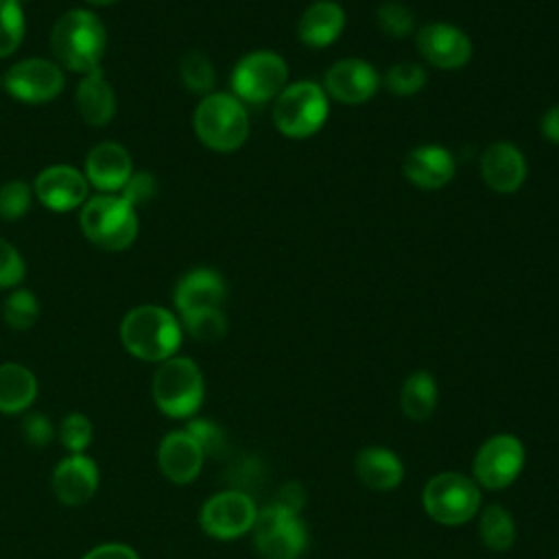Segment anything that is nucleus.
<instances>
[{"instance_id": "obj_30", "label": "nucleus", "mask_w": 559, "mask_h": 559, "mask_svg": "<svg viewBox=\"0 0 559 559\" xmlns=\"http://www.w3.org/2000/svg\"><path fill=\"white\" fill-rule=\"evenodd\" d=\"M24 11L17 0H0V57H11L24 39Z\"/></svg>"}, {"instance_id": "obj_24", "label": "nucleus", "mask_w": 559, "mask_h": 559, "mask_svg": "<svg viewBox=\"0 0 559 559\" xmlns=\"http://www.w3.org/2000/svg\"><path fill=\"white\" fill-rule=\"evenodd\" d=\"M356 474L358 478L373 491H391L404 478V465L395 452L386 448H365L356 456Z\"/></svg>"}, {"instance_id": "obj_41", "label": "nucleus", "mask_w": 559, "mask_h": 559, "mask_svg": "<svg viewBox=\"0 0 559 559\" xmlns=\"http://www.w3.org/2000/svg\"><path fill=\"white\" fill-rule=\"evenodd\" d=\"M542 135L555 144H559V105H552L550 109L544 111L542 122H539Z\"/></svg>"}, {"instance_id": "obj_18", "label": "nucleus", "mask_w": 559, "mask_h": 559, "mask_svg": "<svg viewBox=\"0 0 559 559\" xmlns=\"http://www.w3.org/2000/svg\"><path fill=\"white\" fill-rule=\"evenodd\" d=\"M203 461L205 454L201 445L186 428L170 430L157 445V465L170 483H192L199 476Z\"/></svg>"}, {"instance_id": "obj_22", "label": "nucleus", "mask_w": 559, "mask_h": 559, "mask_svg": "<svg viewBox=\"0 0 559 559\" xmlns=\"http://www.w3.org/2000/svg\"><path fill=\"white\" fill-rule=\"evenodd\" d=\"M345 28V11L334 0H317L304 9L297 22V37L310 48H325Z\"/></svg>"}, {"instance_id": "obj_14", "label": "nucleus", "mask_w": 559, "mask_h": 559, "mask_svg": "<svg viewBox=\"0 0 559 559\" xmlns=\"http://www.w3.org/2000/svg\"><path fill=\"white\" fill-rule=\"evenodd\" d=\"M415 44L419 55L435 68L456 70L463 68L472 57L469 37L454 24L432 22L417 31Z\"/></svg>"}, {"instance_id": "obj_23", "label": "nucleus", "mask_w": 559, "mask_h": 559, "mask_svg": "<svg viewBox=\"0 0 559 559\" xmlns=\"http://www.w3.org/2000/svg\"><path fill=\"white\" fill-rule=\"evenodd\" d=\"M76 109L83 122L92 127H105L116 114V94L105 79L103 70L83 74L76 85Z\"/></svg>"}, {"instance_id": "obj_3", "label": "nucleus", "mask_w": 559, "mask_h": 559, "mask_svg": "<svg viewBox=\"0 0 559 559\" xmlns=\"http://www.w3.org/2000/svg\"><path fill=\"white\" fill-rule=\"evenodd\" d=\"M197 138L212 151L231 153L249 138V116L245 103L227 92L205 94L192 116Z\"/></svg>"}, {"instance_id": "obj_9", "label": "nucleus", "mask_w": 559, "mask_h": 559, "mask_svg": "<svg viewBox=\"0 0 559 559\" xmlns=\"http://www.w3.org/2000/svg\"><path fill=\"white\" fill-rule=\"evenodd\" d=\"M253 546L262 559H297L306 548V526L297 511L277 502L258 511L253 522Z\"/></svg>"}, {"instance_id": "obj_8", "label": "nucleus", "mask_w": 559, "mask_h": 559, "mask_svg": "<svg viewBox=\"0 0 559 559\" xmlns=\"http://www.w3.org/2000/svg\"><path fill=\"white\" fill-rule=\"evenodd\" d=\"M288 85V66L273 50H253L245 55L231 72V92L238 100L264 105L275 100Z\"/></svg>"}, {"instance_id": "obj_43", "label": "nucleus", "mask_w": 559, "mask_h": 559, "mask_svg": "<svg viewBox=\"0 0 559 559\" xmlns=\"http://www.w3.org/2000/svg\"><path fill=\"white\" fill-rule=\"evenodd\" d=\"M87 4H94V7H107V4H114L118 0H85Z\"/></svg>"}, {"instance_id": "obj_44", "label": "nucleus", "mask_w": 559, "mask_h": 559, "mask_svg": "<svg viewBox=\"0 0 559 559\" xmlns=\"http://www.w3.org/2000/svg\"><path fill=\"white\" fill-rule=\"evenodd\" d=\"M17 2H24V0H17Z\"/></svg>"}, {"instance_id": "obj_36", "label": "nucleus", "mask_w": 559, "mask_h": 559, "mask_svg": "<svg viewBox=\"0 0 559 559\" xmlns=\"http://www.w3.org/2000/svg\"><path fill=\"white\" fill-rule=\"evenodd\" d=\"M26 266L20 251L0 238V288H13L24 280Z\"/></svg>"}, {"instance_id": "obj_2", "label": "nucleus", "mask_w": 559, "mask_h": 559, "mask_svg": "<svg viewBox=\"0 0 559 559\" xmlns=\"http://www.w3.org/2000/svg\"><path fill=\"white\" fill-rule=\"evenodd\" d=\"M120 341L131 356L146 362H164L181 345V321L162 306H135L120 323Z\"/></svg>"}, {"instance_id": "obj_20", "label": "nucleus", "mask_w": 559, "mask_h": 559, "mask_svg": "<svg viewBox=\"0 0 559 559\" xmlns=\"http://www.w3.org/2000/svg\"><path fill=\"white\" fill-rule=\"evenodd\" d=\"M480 177L493 192L511 194L526 179V159L515 144L493 142L480 155Z\"/></svg>"}, {"instance_id": "obj_40", "label": "nucleus", "mask_w": 559, "mask_h": 559, "mask_svg": "<svg viewBox=\"0 0 559 559\" xmlns=\"http://www.w3.org/2000/svg\"><path fill=\"white\" fill-rule=\"evenodd\" d=\"M81 559H140V555L120 542H107L90 548Z\"/></svg>"}, {"instance_id": "obj_7", "label": "nucleus", "mask_w": 559, "mask_h": 559, "mask_svg": "<svg viewBox=\"0 0 559 559\" xmlns=\"http://www.w3.org/2000/svg\"><path fill=\"white\" fill-rule=\"evenodd\" d=\"M424 511L439 524L459 526L469 522L480 509V489L474 478L459 472L432 476L421 491Z\"/></svg>"}, {"instance_id": "obj_31", "label": "nucleus", "mask_w": 559, "mask_h": 559, "mask_svg": "<svg viewBox=\"0 0 559 559\" xmlns=\"http://www.w3.org/2000/svg\"><path fill=\"white\" fill-rule=\"evenodd\" d=\"M384 85L395 96H413L426 85V70L415 61H400L384 74Z\"/></svg>"}, {"instance_id": "obj_29", "label": "nucleus", "mask_w": 559, "mask_h": 559, "mask_svg": "<svg viewBox=\"0 0 559 559\" xmlns=\"http://www.w3.org/2000/svg\"><path fill=\"white\" fill-rule=\"evenodd\" d=\"M39 317V301L37 297L26 288H15L2 306V319L11 330H28L35 325Z\"/></svg>"}, {"instance_id": "obj_13", "label": "nucleus", "mask_w": 559, "mask_h": 559, "mask_svg": "<svg viewBox=\"0 0 559 559\" xmlns=\"http://www.w3.org/2000/svg\"><path fill=\"white\" fill-rule=\"evenodd\" d=\"M380 74L365 59L347 57L334 61L323 76V90L330 98L345 105H360L369 100L380 87Z\"/></svg>"}, {"instance_id": "obj_19", "label": "nucleus", "mask_w": 559, "mask_h": 559, "mask_svg": "<svg viewBox=\"0 0 559 559\" xmlns=\"http://www.w3.org/2000/svg\"><path fill=\"white\" fill-rule=\"evenodd\" d=\"M131 175V155L118 142H98L85 157V179L103 194L120 192Z\"/></svg>"}, {"instance_id": "obj_5", "label": "nucleus", "mask_w": 559, "mask_h": 559, "mask_svg": "<svg viewBox=\"0 0 559 559\" xmlns=\"http://www.w3.org/2000/svg\"><path fill=\"white\" fill-rule=\"evenodd\" d=\"M155 406L173 419L192 417L205 395L203 373L192 358L170 356L159 362L151 384Z\"/></svg>"}, {"instance_id": "obj_17", "label": "nucleus", "mask_w": 559, "mask_h": 559, "mask_svg": "<svg viewBox=\"0 0 559 559\" xmlns=\"http://www.w3.org/2000/svg\"><path fill=\"white\" fill-rule=\"evenodd\" d=\"M173 301L181 319L207 310H223L225 282L214 269H192L177 282Z\"/></svg>"}, {"instance_id": "obj_6", "label": "nucleus", "mask_w": 559, "mask_h": 559, "mask_svg": "<svg viewBox=\"0 0 559 559\" xmlns=\"http://www.w3.org/2000/svg\"><path fill=\"white\" fill-rule=\"evenodd\" d=\"M330 103L325 90L314 81L288 83L273 100V124L286 138H310L328 120Z\"/></svg>"}, {"instance_id": "obj_38", "label": "nucleus", "mask_w": 559, "mask_h": 559, "mask_svg": "<svg viewBox=\"0 0 559 559\" xmlns=\"http://www.w3.org/2000/svg\"><path fill=\"white\" fill-rule=\"evenodd\" d=\"M20 432L24 437V441L33 448H44L52 441L55 437V426L52 421L44 415V413H28L24 415L22 424H20Z\"/></svg>"}, {"instance_id": "obj_4", "label": "nucleus", "mask_w": 559, "mask_h": 559, "mask_svg": "<svg viewBox=\"0 0 559 559\" xmlns=\"http://www.w3.org/2000/svg\"><path fill=\"white\" fill-rule=\"evenodd\" d=\"M79 225L83 236L105 251H122L131 247L140 229L135 207L120 194H98L87 199L81 205Z\"/></svg>"}, {"instance_id": "obj_37", "label": "nucleus", "mask_w": 559, "mask_h": 559, "mask_svg": "<svg viewBox=\"0 0 559 559\" xmlns=\"http://www.w3.org/2000/svg\"><path fill=\"white\" fill-rule=\"evenodd\" d=\"M186 430L197 439V443L201 445L203 454H221L225 450V437H223V430L210 421V419H192L188 421Z\"/></svg>"}, {"instance_id": "obj_35", "label": "nucleus", "mask_w": 559, "mask_h": 559, "mask_svg": "<svg viewBox=\"0 0 559 559\" xmlns=\"http://www.w3.org/2000/svg\"><path fill=\"white\" fill-rule=\"evenodd\" d=\"M376 22L384 35L395 37V39L411 35L415 28V17H413L411 9L402 2L380 4L376 11Z\"/></svg>"}, {"instance_id": "obj_25", "label": "nucleus", "mask_w": 559, "mask_h": 559, "mask_svg": "<svg viewBox=\"0 0 559 559\" xmlns=\"http://www.w3.org/2000/svg\"><path fill=\"white\" fill-rule=\"evenodd\" d=\"M37 397L35 373L20 362L0 365V413L17 415L31 408Z\"/></svg>"}, {"instance_id": "obj_45", "label": "nucleus", "mask_w": 559, "mask_h": 559, "mask_svg": "<svg viewBox=\"0 0 559 559\" xmlns=\"http://www.w3.org/2000/svg\"><path fill=\"white\" fill-rule=\"evenodd\" d=\"M557 559H559V557H557Z\"/></svg>"}, {"instance_id": "obj_1", "label": "nucleus", "mask_w": 559, "mask_h": 559, "mask_svg": "<svg viewBox=\"0 0 559 559\" xmlns=\"http://www.w3.org/2000/svg\"><path fill=\"white\" fill-rule=\"evenodd\" d=\"M105 48V26L100 17L87 9H70L61 13L50 31V50L55 61L79 74L98 70Z\"/></svg>"}, {"instance_id": "obj_10", "label": "nucleus", "mask_w": 559, "mask_h": 559, "mask_svg": "<svg viewBox=\"0 0 559 559\" xmlns=\"http://www.w3.org/2000/svg\"><path fill=\"white\" fill-rule=\"evenodd\" d=\"M2 85L15 100L39 105L57 98L66 87V79L57 61L44 57H28L13 63L2 74Z\"/></svg>"}, {"instance_id": "obj_15", "label": "nucleus", "mask_w": 559, "mask_h": 559, "mask_svg": "<svg viewBox=\"0 0 559 559\" xmlns=\"http://www.w3.org/2000/svg\"><path fill=\"white\" fill-rule=\"evenodd\" d=\"M87 188L85 173L68 164H55L35 177L33 192L44 207L52 212H70L87 201Z\"/></svg>"}, {"instance_id": "obj_33", "label": "nucleus", "mask_w": 559, "mask_h": 559, "mask_svg": "<svg viewBox=\"0 0 559 559\" xmlns=\"http://www.w3.org/2000/svg\"><path fill=\"white\" fill-rule=\"evenodd\" d=\"M33 203V188L22 179H11L0 186V216L4 221L22 218Z\"/></svg>"}, {"instance_id": "obj_39", "label": "nucleus", "mask_w": 559, "mask_h": 559, "mask_svg": "<svg viewBox=\"0 0 559 559\" xmlns=\"http://www.w3.org/2000/svg\"><path fill=\"white\" fill-rule=\"evenodd\" d=\"M155 192H157L155 177L151 173L142 170V173H133L129 177V181L120 190V197L138 210L140 205H146L155 197Z\"/></svg>"}, {"instance_id": "obj_42", "label": "nucleus", "mask_w": 559, "mask_h": 559, "mask_svg": "<svg viewBox=\"0 0 559 559\" xmlns=\"http://www.w3.org/2000/svg\"><path fill=\"white\" fill-rule=\"evenodd\" d=\"M275 502L290 509V511H299V507L304 502V489L297 483H288L280 489V496H277Z\"/></svg>"}, {"instance_id": "obj_16", "label": "nucleus", "mask_w": 559, "mask_h": 559, "mask_svg": "<svg viewBox=\"0 0 559 559\" xmlns=\"http://www.w3.org/2000/svg\"><path fill=\"white\" fill-rule=\"evenodd\" d=\"M98 480V467L87 454H68L52 469L50 487L61 504L81 507L94 498Z\"/></svg>"}, {"instance_id": "obj_21", "label": "nucleus", "mask_w": 559, "mask_h": 559, "mask_svg": "<svg viewBox=\"0 0 559 559\" xmlns=\"http://www.w3.org/2000/svg\"><path fill=\"white\" fill-rule=\"evenodd\" d=\"M454 157L448 148L439 144H421L406 153L402 170L404 177L421 188V190H437L452 181L454 177Z\"/></svg>"}, {"instance_id": "obj_28", "label": "nucleus", "mask_w": 559, "mask_h": 559, "mask_svg": "<svg viewBox=\"0 0 559 559\" xmlns=\"http://www.w3.org/2000/svg\"><path fill=\"white\" fill-rule=\"evenodd\" d=\"M179 76H181V83L186 85V90L205 96V94H210V90L214 85L216 72H214V66L207 55H203L199 50H190L181 57Z\"/></svg>"}, {"instance_id": "obj_34", "label": "nucleus", "mask_w": 559, "mask_h": 559, "mask_svg": "<svg viewBox=\"0 0 559 559\" xmlns=\"http://www.w3.org/2000/svg\"><path fill=\"white\" fill-rule=\"evenodd\" d=\"M181 325L186 328V332L192 338L203 341V343H214L225 336L227 317L223 310H207V312H199L192 317H183Z\"/></svg>"}, {"instance_id": "obj_12", "label": "nucleus", "mask_w": 559, "mask_h": 559, "mask_svg": "<svg viewBox=\"0 0 559 559\" xmlns=\"http://www.w3.org/2000/svg\"><path fill=\"white\" fill-rule=\"evenodd\" d=\"M258 509L245 491L227 489L207 498L199 513L201 528L214 539H236L253 528Z\"/></svg>"}, {"instance_id": "obj_11", "label": "nucleus", "mask_w": 559, "mask_h": 559, "mask_svg": "<svg viewBox=\"0 0 559 559\" xmlns=\"http://www.w3.org/2000/svg\"><path fill=\"white\" fill-rule=\"evenodd\" d=\"M524 467V445L515 435L500 432L489 437L476 452L472 472L476 485L485 489L509 487Z\"/></svg>"}, {"instance_id": "obj_32", "label": "nucleus", "mask_w": 559, "mask_h": 559, "mask_svg": "<svg viewBox=\"0 0 559 559\" xmlns=\"http://www.w3.org/2000/svg\"><path fill=\"white\" fill-rule=\"evenodd\" d=\"M92 421L83 413H68L57 428V437L70 454H83L92 443Z\"/></svg>"}, {"instance_id": "obj_27", "label": "nucleus", "mask_w": 559, "mask_h": 559, "mask_svg": "<svg viewBox=\"0 0 559 559\" xmlns=\"http://www.w3.org/2000/svg\"><path fill=\"white\" fill-rule=\"evenodd\" d=\"M478 533L483 537V544L491 550H509L515 539V524L511 513L500 504H489L480 513Z\"/></svg>"}, {"instance_id": "obj_26", "label": "nucleus", "mask_w": 559, "mask_h": 559, "mask_svg": "<svg viewBox=\"0 0 559 559\" xmlns=\"http://www.w3.org/2000/svg\"><path fill=\"white\" fill-rule=\"evenodd\" d=\"M437 382L428 371H415L404 380L400 404L402 413L413 421H424L437 406Z\"/></svg>"}]
</instances>
